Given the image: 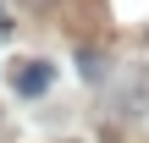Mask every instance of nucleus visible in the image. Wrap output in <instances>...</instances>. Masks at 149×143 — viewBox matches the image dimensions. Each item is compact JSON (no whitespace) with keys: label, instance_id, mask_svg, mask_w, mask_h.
Instances as JSON below:
<instances>
[{"label":"nucleus","instance_id":"nucleus-1","mask_svg":"<svg viewBox=\"0 0 149 143\" xmlns=\"http://www.w3.org/2000/svg\"><path fill=\"white\" fill-rule=\"evenodd\" d=\"M11 83H17V94H22V99H33V94H44V88L55 83V66H50V61H17Z\"/></svg>","mask_w":149,"mask_h":143},{"label":"nucleus","instance_id":"nucleus-2","mask_svg":"<svg viewBox=\"0 0 149 143\" xmlns=\"http://www.w3.org/2000/svg\"><path fill=\"white\" fill-rule=\"evenodd\" d=\"M122 110L127 116H149V66H133L122 77Z\"/></svg>","mask_w":149,"mask_h":143},{"label":"nucleus","instance_id":"nucleus-3","mask_svg":"<svg viewBox=\"0 0 149 143\" xmlns=\"http://www.w3.org/2000/svg\"><path fill=\"white\" fill-rule=\"evenodd\" d=\"M77 77H83V83H105V77H111L105 50H77Z\"/></svg>","mask_w":149,"mask_h":143},{"label":"nucleus","instance_id":"nucleus-4","mask_svg":"<svg viewBox=\"0 0 149 143\" xmlns=\"http://www.w3.org/2000/svg\"><path fill=\"white\" fill-rule=\"evenodd\" d=\"M11 33H17V22H11V6L0 0V39H11Z\"/></svg>","mask_w":149,"mask_h":143},{"label":"nucleus","instance_id":"nucleus-5","mask_svg":"<svg viewBox=\"0 0 149 143\" xmlns=\"http://www.w3.org/2000/svg\"><path fill=\"white\" fill-rule=\"evenodd\" d=\"M39 6H50V0H39Z\"/></svg>","mask_w":149,"mask_h":143}]
</instances>
